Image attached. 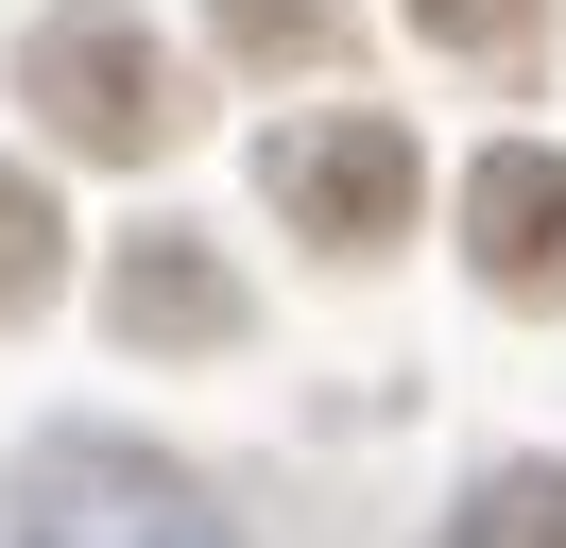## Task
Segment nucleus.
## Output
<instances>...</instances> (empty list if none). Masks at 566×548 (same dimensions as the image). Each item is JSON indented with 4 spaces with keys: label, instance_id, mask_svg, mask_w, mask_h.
I'll use <instances>...</instances> for the list:
<instances>
[{
    "label": "nucleus",
    "instance_id": "nucleus-4",
    "mask_svg": "<svg viewBox=\"0 0 566 548\" xmlns=\"http://www.w3.org/2000/svg\"><path fill=\"white\" fill-rule=\"evenodd\" d=\"M120 326H138V342H223L241 292H223L207 257H120Z\"/></svg>",
    "mask_w": 566,
    "mask_h": 548
},
{
    "label": "nucleus",
    "instance_id": "nucleus-6",
    "mask_svg": "<svg viewBox=\"0 0 566 548\" xmlns=\"http://www.w3.org/2000/svg\"><path fill=\"white\" fill-rule=\"evenodd\" d=\"M326 34H344V0H223V52H258V68H310Z\"/></svg>",
    "mask_w": 566,
    "mask_h": 548
},
{
    "label": "nucleus",
    "instance_id": "nucleus-1",
    "mask_svg": "<svg viewBox=\"0 0 566 548\" xmlns=\"http://www.w3.org/2000/svg\"><path fill=\"white\" fill-rule=\"evenodd\" d=\"M18 103H35L70 155H172V137H189V86L155 68V34H138V18H104V0L35 18V52H18Z\"/></svg>",
    "mask_w": 566,
    "mask_h": 548
},
{
    "label": "nucleus",
    "instance_id": "nucleus-7",
    "mask_svg": "<svg viewBox=\"0 0 566 548\" xmlns=\"http://www.w3.org/2000/svg\"><path fill=\"white\" fill-rule=\"evenodd\" d=\"M532 18H549V0H412V34H429V52H515Z\"/></svg>",
    "mask_w": 566,
    "mask_h": 548
},
{
    "label": "nucleus",
    "instance_id": "nucleus-3",
    "mask_svg": "<svg viewBox=\"0 0 566 548\" xmlns=\"http://www.w3.org/2000/svg\"><path fill=\"white\" fill-rule=\"evenodd\" d=\"M463 240H481V292H515V308H566V155H481L463 171Z\"/></svg>",
    "mask_w": 566,
    "mask_h": 548
},
{
    "label": "nucleus",
    "instance_id": "nucleus-5",
    "mask_svg": "<svg viewBox=\"0 0 566 548\" xmlns=\"http://www.w3.org/2000/svg\"><path fill=\"white\" fill-rule=\"evenodd\" d=\"M52 274H70V223H52V189H18V171H0V326H18V308H52Z\"/></svg>",
    "mask_w": 566,
    "mask_h": 548
},
{
    "label": "nucleus",
    "instance_id": "nucleus-2",
    "mask_svg": "<svg viewBox=\"0 0 566 548\" xmlns=\"http://www.w3.org/2000/svg\"><path fill=\"white\" fill-rule=\"evenodd\" d=\"M275 223H292V240H326V257H378V240L412 223V137H395L378 103L292 120V137H275Z\"/></svg>",
    "mask_w": 566,
    "mask_h": 548
}]
</instances>
